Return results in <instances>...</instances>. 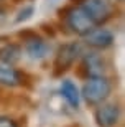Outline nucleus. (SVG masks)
<instances>
[{"mask_svg": "<svg viewBox=\"0 0 125 127\" xmlns=\"http://www.w3.org/2000/svg\"><path fill=\"white\" fill-rule=\"evenodd\" d=\"M33 13V7H26L25 10H22L20 12V17L17 18V22H22V20H26V18H30V15Z\"/></svg>", "mask_w": 125, "mask_h": 127, "instance_id": "13", "label": "nucleus"}, {"mask_svg": "<svg viewBox=\"0 0 125 127\" xmlns=\"http://www.w3.org/2000/svg\"><path fill=\"white\" fill-rule=\"evenodd\" d=\"M115 2H124V0H115Z\"/></svg>", "mask_w": 125, "mask_h": 127, "instance_id": "15", "label": "nucleus"}, {"mask_svg": "<svg viewBox=\"0 0 125 127\" xmlns=\"http://www.w3.org/2000/svg\"><path fill=\"white\" fill-rule=\"evenodd\" d=\"M20 58V48L17 46H7L5 50H2V55H0V61L8 63V64H13L17 60Z\"/></svg>", "mask_w": 125, "mask_h": 127, "instance_id": "11", "label": "nucleus"}, {"mask_svg": "<svg viewBox=\"0 0 125 127\" xmlns=\"http://www.w3.org/2000/svg\"><path fill=\"white\" fill-rule=\"evenodd\" d=\"M0 2H3V0H0ZM12 2H13V3H17V2H20V0H12Z\"/></svg>", "mask_w": 125, "mask_h": 127, "instance_id": "14", "label": "nucleus"}, {"mask_svg": "<svg viewBox=\"0 0 125 127\" xmlns=\"http://www.w3.org/2000/svg\"><path fill=\"white\" fill-rule=\"evenodd\" d=\"M84 41L96 50H105L114 45V33L105 28H94L87 35H84Z\"/></svg>", "mask_w": 125, "mask_h": 127, "instance_id": "5", "label": "nucleus"}, {"mask_svg": "<svg viewBox=\"0 0 125 127\" xmlns=\"http://www.w3.org/2000/svg\"><path fill=\"white\" fill-rule=\"evenodd\" d=\"M66 23H68V27L71 28V32H74L76 35H81V36L87 35V33L92 32L94 28H97L96 23H94L92 20H91V17L84 12V8L81 5H77V7H74V8H71L69 12H68V15H66Z\"/></svg>", "mask_w": 125, "mask_h": 127, "instance_id": "3", "label": "nucleus"}, {"mask_svg": "<svg viewBox=\"0 0 125 127\" xmlns=\"http://www.w3.org/2000/svg\"><path fill=\"white\" fill-rule=\"evenodd\" d=\"M61 94H63V97L68 101V104H69L71 107H74V109L79 107V99H81V94H79L77 86H76L73 81L64 79L63 83H61Z\"/></svg>", "mask_w": 125, "mask_h": 127, "instance_id": "9", "label": "nucleus"}, {"mask_svg": "<svg viewBox=\"0 0 125 127\" xmlns=\"http://www.w3.org/2000/svg\"><path fill=\"white\" fill-rule=\"evenodd\" d=\"M0 127H18L12 117H7V116H0Z\"/></svg>", "mask_w": 125, "mask_h": 127, "instance_id": "12", "label": "nucleus"}, {"mask_svg": "<svg viewBox=\"0 0 125 127\" xmlns=\"http://www.w3.org/2000/svg\"><path fill=\"white\" fill-rule=\"evenodd\" d=\"M120 109L117 104H100L96 111V122L99 127H114L119 122Z\"/></svg>", "mask_w": 125, "mask_h": 127, "instance_id": "6", "label": "nucleus"}, {"mask_svg": "<svg viewBox=\"0 0 125 127\" xmlns=\"http://www.w3.org/2000/svg\"><path fill=\"white\" fill-rule=\"evenodd\" d=\"M81 68L86 71L87 79H89V78H102L104 71H105L104 60L99 56L97 53H87V55H84Z\"/></svg>", "mask_w": 125, "mask_h": 127, "instance_id": "7", "label": "nucleus"}, {"mask_svg": "<svg viewBox=\"0 0 125 127\" xmlns=\"http://www.w3.org/2000/svg\"><path fill=\"white\" fill-rule=\"evenodd\" d=\"M112 91V84L107 78H89L82 86L81 96L89 106H100Z\"/></svg>", "mask_w": 125, "mask_h": 127, "instance_id": "1", "label": "nucleus"}, {"mask_svg": "<svg viewBox=\"0 0 125 127\" xmlns=\"http://www.w3.org/2000/svg\"><path fill=\"white\" fill-rule=\"evenodd\" d=\"M26 53L30 55V58H33V60H41V58L46 56L48 46H46V43L38 36V38H35V40L26 41Z\"/></svg>", "mask_w": 125, "mask_h": 127, "instance_id": "10", "label": "nucleus"}, {"mask_svg": "<svg viewBox=\"0 0 125 127\" xmlns=\"http://www.w3.org/2000/svg\"><path fill=\"white\" fill-rule=\"evenodd\" d=\"M79 5L91 17L96 27H100L102 23H105L114 13V5L109 0H82Z\"/></svg>", "mask_w": 125, "mask_h": 127, "instance_id": "2", "label": "nucleus"}, {"mask_svg": "<svg viewBox=\"0 0 125 127\" xmlns=\"http://www.w3.org/2000/svg\"><path fill=\"white\" fill-rule=\"evenodd\" d=\"M0 84L8 86V88H15V86L22 84V74L20 71L13 68V64L0 61Z\"/></svg>", "mask_w": 125, "mask_h": 127, "instance_id": "8", "label": "nucleus"}, {"mask_svg": "<svg viewBox=\"0 0 125 127\" xmlns=\"http://www.w3.org/2000/svg\"><path fill=\"white\" fill-rule=\"evenodd\" d=\"M79 53H81V46L79 43H66L63 46H59L58 53H56L54 63H53V68H54V76H59L63 73L69 69L71 66L74 64V61L77 60Z\"/></svg>", "mask_w": 125, "mask_h": 127, "instance_id": "4", "label": "nucleus"}]
</instances>
